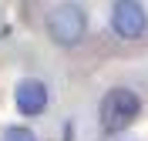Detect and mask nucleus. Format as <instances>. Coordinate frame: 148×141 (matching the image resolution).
I'll list each match as a JSON object with an SVG mask.
<instances>
[{"label": "nucleus", "instance_id": "obj_1", "mask_svg": "<svg viewBox=\"0 0 148 141\" xmlns=\"http://www.w3.org/2000/svg\"><path fill=\"white\" fill-rule=\"evenodd\" d=\"M101 128L108 134H121L125 128H131V121L141 114V97L128 87H111L108 94L101 97Z\"/></svg>", "mask_w": 148, "mask_h": 141}, {"label": "nucleus", "instance_id": "obj_2", "mask_svg": "<svg viewBox=\"0 0 148 141\" xmlns=\"http://www.w3.org/2000/svg\"><path fill=\"white\" fill-rule=\"evenodd\" d=\"M84 30H88V14H84L81 3H57L51 10V17H47V34L54 40L57 47H74L77 40L84 37Z\"/></svg>", "mask_w": 148, "mask_h": 141}, {"label": "nucleus", "instance_id": "obj_3", "mask_svg": "<svg viewBox=\"0 0 148 141\" xmlns=\"http://www.w3.org/2000/svg\"><path fill=\"white\" fill-rule=\"evenodd\" d=\"M111 27L114 34L125 40H138L148 27V17H145V7L138 0H114V10H111Z\"/></svg>", "mask_w": 148, "mask_h": 141}, {"label": "nucleus", "instance_id": "obj_4", "mask_svg": "<svg viewBox=\"0 0 148 141\" xmlns=\"http://www.w3.org/2000/svg\"><path fill=\"white\" fill-rule=\"evenodd\" d=\"M14 101H17L20 114L37 118V114H44V108H47V84L37 81V77H24L17 84V91H14Z\"/></svg>", "mask_w": 148, "mask_h": 141}, {"label": "nucleus", "instance_id": "obj_5", "mask_svg": "<svg viewBox=\"0 0 148 141\" xmlns=\"http://www.w3.org/2000/svg\"><path fill=\"white\" fill-rule=\"evenodd\" d=\"M0 141H37V134L30 128H24V124H10V128H3Z\"/></svg>", "mask_w": 148, "mask_h": 141}]
</instances>
